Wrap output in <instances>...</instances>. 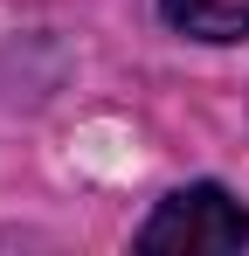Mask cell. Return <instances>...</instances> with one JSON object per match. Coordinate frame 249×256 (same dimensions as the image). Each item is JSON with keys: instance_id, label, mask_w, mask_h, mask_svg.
Returning <instances> with one entry per match:
<instances>
[{"instance_id": "7a4b0ae2", "label": "cell", "mask_w": 249, "mask_h": 256, "mask_svg": "<svg viewBox=\"0 0 249 256\" xmlns=\"http://www.w3.org/2000/svg\"><path fill=\"white\" fill-rule=\"evenodd\" d=\"M160 7L194 42H242L249 35V0H160Z\"/></svg>"}, {"instance_id": "6da1fadb", "label": "cell", "mask_w": 249, "mask_h": 256, "mask_svg": "<svg viewBox=\"0 0 249 256\" xmlns=\"http://www.w3.org/2000/svg\"><path fill=\"white\" fill-rule=\"evenodd\" d=\"M242 242H249V208L214 180L166 194L152 208V222L138 228V250H152V256L160 250H242Z\"/></svg>"}]
</instances>
